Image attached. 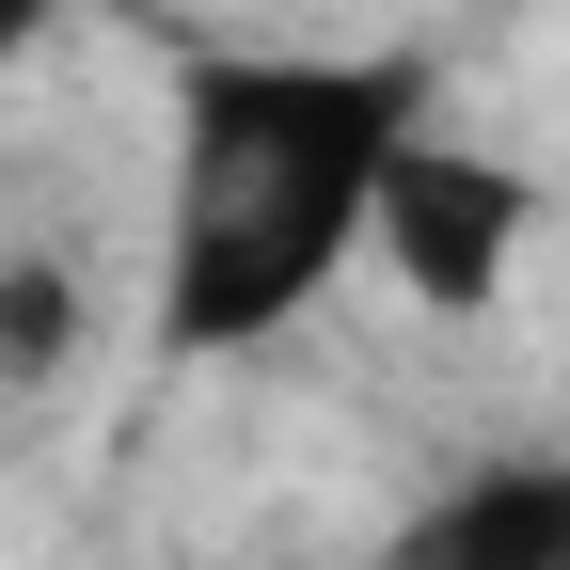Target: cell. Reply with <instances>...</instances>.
Returning <instances> with one entry per match:
<instances>
[{
  "label": "cell",
  "instance_id": "obj_1",
  "mask_svg": "<svg viewBox=\"0 0 570 570\" xmlns=\"http://www.w3.org/2000/svg\"><path fill=\"white\" fill-rule=\"evenodd\" d=\"M428 127V48H190L175 63V223H159V348L238 365L333 302L365 254L381 159Z\"/></svg>",
  "mask_w": 570,
  "mask_h": 570
},
{
  "label": "cell",
  "instance_id": "obj_2",
  "mask_svg": "<svg viewBox=\"0 0 570 570\" xmlns=\"http://www.w3.org/2000/svg\"><path fill=\"white\" fill-rule=\"evenodd\" d=\"M523 238H539V175H523V159L444 142V127H412L396 159H381L365 254L412 285L428 317H491V302H508V269H523Z\"/></svg>",
  "mask_w": 570,
  "mask_h": 570
},
{
  "label": "cell",
  "instance_id": "obj_3",
  "mask_svg": "<svg viewBox=\"0 0 570 570\" xmlns=\"http://www.w3.org/2000/svg\"><path fill=\"white\" fill-rule=\"evenodd\" d=\"M396 570H570V475H475V491H444V508L412 523V554Z\"/></svg>",
  "mask_w": 570,
  "mask_h": 570
},
{
  "label": "cell",
  "instance_id": "obj_4",
  "mask_svg": "<svg viewBox=\"0 0 570 570\" xmlns=\"http://www.w3.org/2000/svg\"><path fill=\"white\" fill-rule=\"evenodd\" d=\"M63 365H80V269L17 254V269H0V396H48Z\"/></svg>",
  "mask_w": 570,
  "mask_h": 570
},
{
  "label": "cell",
  "instance_id": "obj_5",
  "mask_svg": "<svg viewBox=\"0 0 570 570\" xmlns=\"http://www.w3.org/2000/svg\"><path fill=\"white\" fill-rule=\"evenodd\" d=\"M48 17H63V0H0V63H32V48H48Z\"/></svg>",
  "mask_w": 570,
  "mask_h": 570
}]
</instances>
